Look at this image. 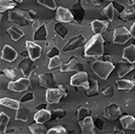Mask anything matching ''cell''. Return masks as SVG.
<instances>
[{"label":"cell","mask_w":135,"mask_h":134,"mask_svg":"<svg viewBox=\"0 0 135 134\" xmlns=\"http://www.w3.org/2000/svg\"><path fill=\"white\" fill-rule=\"evenodd\" d=\"M104 40L102 34H95L85 44L84 54L86 58H98L104 55Z\"/></svg>","instance_id":"cell-1"},{"label":"cell","mask_w":135,"mask_h":134,"mask_svg":"<svg viewBox=\"0 0 135 134\" xmlns=\"http://www.w3.org/2000/svg\"><path fill=\"white\" fill-rule=\"evenodd\" d=\"M114 68L115 65L110 61L95 59L91 64V70L102 80H106Z\"/></svg>","instance_id":"cell-2"},{"label":"cell","mask_w":135,"mask_h":134,"mask_svg":"<svg viewBox=\"0 0 135 134\" xmlns=\"http://www.w3.org/2000/svg\"><path fill=\"white\" fill-rule=\"evenodd\" d=\"M132 34L130 32V30L123 25L118 26L114 29V34H113V42L114 44L118 45H123L127 42L132 39Z\"/></svg>","instance_id":"cell-3"},{"label":"cell","mask_w":135,"mask_h":134,"mask_svg":"<svg viewBox=\"0 0 135 134\" xmlns=\"http://www.w3.org/2000/svg\"><path fill=\"white\" fill-rule=\"evenodd\" d=\"M70 86L74 87H83L86 90L89 87L88 75L86 71H78L70 77Z\"/></svg>","instance_id":"cell-4"},{"label":"cell","mask_w":135,"mask_h":134,"mask_svg":"<svg viewBox=\"0 0 135 134\" xmlns=\"http://www.w3.org/2000/svg\"><path fill=\"white\" fill-rule=\"evenodd\" d=\"M31 86V81H30L29 77H21V78L17 79L15 81H10L7 84V88L11 91L21 93L23 91H26Z\"/></svg>","instance_id":"cell-5"},{"label":"cell","mask_w":135,"mask_h":134,"mask_svg":"<svg viewBox=\"0 0 135 134\" xmlns=\"http://www.w3.org/2000/svg\"><path fill=\"white\" fill-rule=\"evenodd\" d=\"M8 21L16 23L17 24L21 26H26L28 24L27 18L25 16V10H19V9H13L10 10L8 13Z\"/></svg>","instance_id":"cell-6"},{"label":"cell","mask_w":135,"mask_h":134,"mask_svg":"<svg viewBox=\"0 0 135 134\" xmlns=\"http://www.w3.org/2000/svg\"><path fill=\"white\" fill-rule=\"evenodd\" d=\"M18 68L21 70L22 74L25 77H30L32 76V73L36 68V66L34 64V60H32L30 57L25 58L18 63Z\"/></svg>","instance_id":"cell-7"},{"label":"cell","mask_w":135,"mask_h":134,"mask_svg":"<svg viewBox=\"0 0 135 134\" xmlns=\"http://www.w3.org/2000/svg\"><path fill=\"white\" fill-rule=\"evenodd\" d=\"M82 70H83V65L75 56H71L69 58V61L66 64H62V66L60 67V71L63 73L69 72V71H77V72H78V71Z\"/></svg>","instance_id":"cell-8"},{"label":"cell","mask_w":135,"mask_h":134,"mask_svg":"<svg viewBox=\"0 0 135 134\" xmlns=\"http://www.w3.org/2000/svg\"><path fill=\"white\" fill-rule=\"evenodd\" d=\"M25 48L26 51L29 53V57L32 60H37L42 57V49L39 44L36 42H32V41H26L25 42Z\"/></svg>","instance_id":"cell-9"},{"label":"cell","mask_w":135,"mask_h":134,"mask_svg":"<svg viewBox=\"0 0 135 134\" xmlns=\"http://www.w3.org/2000/svg\"><path fill=\"white\" fill-rule=\"evenodd\" d=\"M55 19L58 22H60V23H70V22H72L74 20V16L72 12L69 8L59 6V7H57V9H56Z\"/></svg>","instance_id":"cell-10"},{"label":"cell","mask_w":135,"mask_h":134,"mask_svg":"<svg viewBox=\"0 0 135 134\" xmlns=\"http://www.w3.org/2000/svg\"><path fill=\"white\" fill-rule=\"evenodd\" d=\"M86 38L84 37L83 35H78L76 37H74L72 39L68 42V43L63 47L62 51L63 52H68V51H74V49H77L78 48H80L83 45L86 44Z\"/></svg>","instance_id":"cell-11"},{"label":"cell","mask_w":135,"mask_h":134,"mask_svg":"<svg viewBox=\"0 0 135 134\" xmlns=\"http://www.w3.org/2000/svg\"><path fill=\"white\" fill-rule=\"evenodd\" d=\"M39 85L44 88H54L57 87L55 77L52 73H42L38 76Z\"/></svg>","instance_id":"cell-12"},{"label":"cell","mask_w":135,"mask_h":134,"mask_svg":"<svg viewBox=\"0 0 135 134\" xmlns=\"http://www.w3.org/2000/svg\"><path fill=\"white\" fill-rule=\"evenodd\" d=\"M122 115V111L116 103H110L104 108V116L110 121H116L120 119Z\"/></svg>","instance_id":"cell-13"},{"label":"cell","mask_w":135,"mask_h":134,"mask_svg":"<svg viewBox=\"0 0 135 134\" xmlns=\"http://www.w3.org/2000/svg\"><path fill=\"white\" fill-rule=\"evenodd\" d=\"M64 97L63 93L58 87L47 88L46 90V102L49 105H55L59 103L60 99Z\"/></svg>","instance_id":"cell-14"},{"label":"cell","mask_w":135,"mask_h":134,"mask_svg":"<svg viewBox=\"0 0 135 134\" xmlns=\"http://www.w3.org/2000/svg\"><path fill=\"white\" fill-rule=\"evenodd\" d=\"M79 127L81 129V132L83 134H95V122L93 118L90 115L79 121Z\"/></svg>","instance_id":"cell-15"},{"label":"cell","mask_w":135,"mask_h":134,"mask_svg":"<svg viewBox=\"0 0 135 134\" xmlns=\"http://www.w3.org/2000/svg\"><path fill=\"white\" fill-rule=\"evenodd\" d=\"M117 68V76L119 78H123L124 76H126L128 73H130L132 70H134V65L132 63L126 61V60H122V61H118L116 65Z\"/></svg>","instance_id":"cell-16"},{"label":"cell","mask_w":135,"mask_h":134,"mask_svg":"<svg viewBox=\"0 0 135 134\" xmlns=\"http://www.w3.org/2000/svg\"><path fill=\"white\" fill-rule=\"evenodd\" d=\"M17 57H18V53L13 47L8 44H6L3 47V49L1 51V59L3 60H6L7 62H13L17 59Z\"/></svg>","instance_id":"cell-17"},{"label":"cell","mask_w":135,"mask_h":134,"mask_svg":"<svg viewBox=\"0 0 135 134\" xmlns=\"http://www.w3.org/2000/svg\"><path fill=\"white\" fill-rule=\"evenodd\" d=\"M108 26H109L108 22L98 20V19H95L91 23V30L94 34H102L107 30Z\"/></svg>","instance_id":"cell-18"},{"label":"cell","mask_w":135,"mask_h":134,"mask_svg":"<svg viewBox=\"0 0 135 134\" xmlns=\"http://www.w3.org/2000/svg\"><path fill=\"white\" fill-rule=\"evenodd\" d=\"M33 38L34 42H44L48 39V30L46 24H42L38 28H36L33 32Z\"/></svg>","instance_id":"cell-19"},{"label":"cell","mask_w":135,"mask_h":134,"mask_svg":"<svg viewBox=\"0 0 135 134\" xmlns=\"http://www.w3.org/2000/svg\"><path fill=\"white\" fill-rule=\"evenodd\" d=\"M33 120L39 123H45L48 121L51 120V112L47 109L39 110L34 113Z\"/></svg>","instance_id":"cell-20"},{"label":"cell","mask_w":135,"mask_h":134,"mask_svg":"<svg viewBox=\"0 0 135 134\" xmlns=\"http://www.w3.org/2000/svg\"><path fill=\"white\" fill-rule=\"evenodd\" d=\"M118 90H124V91H132L135 90V82L134 80H129V79L119 78L115 81Z\"/></svg>","instance_id":"cell-21"},{"label":"cell","mask_w":135,"mask_h":134,"mask_svg":"<svg viewBox=\"0 0 135 134\" xmlns=\"http://www.w3.org/2000/svg\"><path fill=\"white\" fill-rule=\"evenodd\" d=\"M123 59L130 63H135V44H131L128 47L123 49V54H122Z\"/></svg>","instance_id":"cell-22"},{"label":"cell","mask_w":135,"mask_h":134,"mask_svg":"<svg viewBox=\"0 0 135 134\" xmlns=\"http://www.w3.org/2000/svg\"><path fill=\"white\" fill-rule=\"evenodd\" d=\"M71 12H72L74 17H76V20L81 23L85 14L83 6L81 5V0H77V2L72 6V11Z\"/></svg>","instance_id":"cell-23"},{"label":"cell","mask_w":135,"mask_h":134,"mask_svg":"<svg viewBox=\"0 0 135 134\" xmlns=\"http://www.w3.org/2000/svg\"><path fill=\"white\" fill-rule=\"evenodd\" d=\"M6 33L10 36V38L12 39V41L14 42H17L19 41L21 38L23 37L25 35V32L21 29V28L17 27V26H11L6 30Z\"/></svg>","instance_id":"cell-24"},{"label":"cell","mask_w":135,"mask_h":134,"mask_svg":"<svg viewBox=\"0 0 135 134\" xmlns=\"http://www.w3.org/2000/svg\"><path fill=\"white\" fill-rule=\"evenodd\" d=\"M120 122L125 130L135 131V118L132 115H124L120 117Z\"/></svg>","instance_id":"cell-25"},{"label":"cell","mask_w":135,"mask_h":134,"mask_svg":"<svg viewBox=\"0 0 135 134\" xmlns=\"http://www.w3.org/2000/svg\"><path fill=\"white\" fill-rule=\"evenodd\" d=\"M20 101H17L16 99L9 98V97H4L0 100V105L2 106L9 108L12 110H17L20 108Z\"/></svg>","instance_id":"cell-26"},{"label":"cell","mask_w":135,"mask_h":134,"mask_svg":"<svg viewBox=\"0 0 135 134\" xmlns=\"http://www.w3.org/2000/svg\"><path fill=\"white\" fill-rule=\"evenodd\" d=\"M86 96L88 97L97 96L99 95V84L98 81L95 78L89 79V87L86 90Z\"/></svg>","instance_id":"cell-27"},{"label":"cell","mask_w":135,"mask_h":134,"mask_svg":"<svg viewBox=\"0 0 135 134\" xmlns=\"http://www.w3.org/2000/svg\"><path fill=\"white\" fill-rule=\"evenodd\" d=\"M100 14L102 16L106 18L109 22H112L114 18V3H111L109 5H107L105 7H104L100 12Z\"/></svg>","instance_id":"cell-28"},{"label":"cell","mask_w":135,"mask_h":134,"mask_svg":"<svg viewBox=\"0 0 135 134\" xmlns=\"http://www.w3.org/2000/svg\"><path fill=\"white\" fill-rule=\"evenodd\" d=\"M29 114H30V110L28 108L25 106H20L19 109L16 110V121H21V122H26L29 119Z\"/></svg>","instance_id":"cell-29"},{"label":"cell","mask_w":135,"mask_h":134,"mask_svg":"<svg viewBox=\"0 0 135 134\" xmlns=\"http://www.w3.org/2000/svg\"><path fill=\"white\" fill-rule=\"evenodd\" d=\"M28 129H29L30 132L32 134H44L47 133V130L43 126L42 123H39L34 121V122H32L28 125Z\"/></svg>","instance_id":"cell-30"},{"label":"cell","mask_w":135,"mask_h":134,"mask_svg":"<svg viewBox=\"0 0 135 134\" xmlns=\"http://www.w3.org/2000/svg\"><path fill=\"white\" fill-rule=\"evenodd\" d=\"M120 18L121 20L127 22L135 19V9L133 7L124 8L121 13H120Z\"/></svg>","instance_id":"cell-31"},{"label":"cell","mask_w":135,"mask_h":134,"mask_svg":"<svg viewBox=\"0 0 135 134\" xmlns=\"http://www.w3.org/2000/svg\"><path fill=\"white\" fill-rule=\"evenodd\" d=\"M16 6V2L14 0H0V11L4 13L5 11L13 10Z\"/></svg>","instance_id":"cell-32"},{"label":"cell","mask_w":135,"mask_h":134,"mask_svg":"<svg viewBox=\"0 0 135 134\" xmlns=\"http://www.w3.org/2000/svg\"><path fill=\"white\" fill-rule=\"evenodd\" d=\"M54 31H55L56 33H57L58 35H60L62 39L66 38L68 33H69L68 28L65 26L64 23H60V22H59V23H57L55 25H54Z\"/></svg>","instance_id":"cell-33"},{"label":"cell","mask_w":135,"mask_h":134,"mask_svg":"<svg viewBox=\"0 0 135 134\" xmlns=\"http://www.w3.org/2000/svg\"><path fill=\"white\" fill-rule=\"evenodd\" d=\"M9 120V116L6 113H4V112H1V113H0V133H6Z\"/></svg>","instance_id":"cell-34"},{"label":"cell","mask_w":135,"mask_h":134,"mask_svg":"<svg viewBox=\"0 0 135 134\" xmlns=\"http://www.w3.org/2000/svg\"><path fill=\"white\" fill-rule=\"evenodd\" d=\"M63 64L61 58L60 57V55L58 56H54V57L51 58L48 64V70H53V68H59V67H61Z\"/></svg>","instance_id":"cell-35"},{"label":"cell","mask_w":135,"mask_h":134,"mask_svg":"<svg viewBox=\"0 0 135 134\" xmlns=\"http://www.w3.org/2000/svg\"><path fill=\"white\" fill-rule=\"evenodd\" d=\"M90 115V111L88 107H85V106H79L78 108V111H77V119L79 121H82L83 119H85L86 117Z\"/></svg>","instance_id":"cell-36"},{"label":"cell","mask_w":135,"mask_h":134,"mask_svg":"<svg viewBox=\"0 0 135 134\" xmlns=\"http://www.w3.org/2000/svg\"><path fill=\"white\" fill-rule=\"evenodd\" d=\"M67 115V112L61 108H58L51 111V120H59V119L64 118Z\"/></svg>","instance_id":"cell-37"},{"label":"cell","mask_w":135,"mask_h":134,"mask_svg":"<svg viewBox=\"0 0 135 134\" xmlns=\"http://www.w3.org/2000/svg\"><path fill=\"white\" fill-rule=\"evenodd\" d=\"M40 5L45 6L46 8H49L51 10H56L57 9V4H56L55 0H38Z\"/></svg>","instance_id":"cell-38"},{"label":"cell","mask_w":135,"mask_h":134,"mask_svg":"<svg viewBox=\"0 0 135 134\" xmlns=\"http://www.w3.org/2000/svg\"><path fill=\"white\" fill-rule=\"evenodd\" d=\"M67 130L65 127L61 126V125H57V126L52 127L47 131V134H66Z\"/></svg>","instance_id":"cell-39"},{"label":"cell","mask_w":135,"mask_h":134,"mask_svg":"<svg viewBox=\"0 0 135 134\" xmlns=\"http://www.w3.org/2000/svg\"><path fill=\"white\" fill-rule=\"evenodd\" d=\"M3 71L4 74L6 75V77H8L9 79H12V80H14L17 76V70L15 68H6Z\"/></svg>","instance_id":"cell-40"},{"label":"cell","mask_w":135,"mask_h":134,"mask_svg":"<svg viewBox=\"0 0 135 134\" xmlns=\"http://www.w3.org/2000/svg\"><path fill=\"white\" fill-rule=\"evenodd\" d=\"M25 14L29 22H34L37 19V13L33 10H25Z\"/></svg>","instance_id":"cell-41"},{"label":"cell","mask_w":135,"mask_h":134,"mask_svg":"<svg viewBox=\"0 0 135 134\" xmlns=\"http://www.w3.org/2000/svg\"><path fill=\"white\" fill-rule=\"evenodd\" d=\"M34 99V94L32 92H27L26 94L23 95V96L20 98V102L21 103H27L30 101H32Z\"/></svg>","instance_id":"cell-42"},{"label":"cell","mask_w":135,"mask_h":134,"mask_svg":"<svg viewBox=\"0 0 135 134\" xmlns=\"http://www.w3.org/2000/svg\"><path fill=\"white\" fill-rule=\"evenodd\" d=\"M102 94L106 97H113L114 96V88H113V86H105V87L102 90Z\"/></svg>","instance_id":"cell-43"},{"label":"cell","mask_w":135,"mask_h":134,"mask_svg":"<svg viewBox=\"0 0 135 134\" xmlns=\"http://www.w3.org/2000/svg\"><path fill=\"white\" fill-rule=\"evenodd\" d=\"M58 55H60V49H59L56 46L51 47L47 52V57L49 58V59L54 57V56H58Z\"/></svg>","instance_id":"cell-44"},{"label":"cell","mask_w":135,"mask_h":134,"mask_svg":"<svg viewBox=\"0 0 135 134\" xmlns=\"http://www.w3.org/2000/svg\"><path fill=\"white\" fill-rule=\"evenodd\" d=\"M57 87L63 93V95H64V97H66L67 96V94H68V91H67V88L65 87V86H63L62 84H58Z\"/></svg>","instance_id":"cell-45"},{"label":"cell","mask_w":135,"mask_h":134,"mask_svg":"<svg viewBox=\"0 0 135 134\" xmlns=\"http://www.w3.org/2000/svg\"><path fill=\"white\" fill-rule=\"evenodd\" d=\"M48 105H49V103H48L47 102L45 103H42V105H39L38 106H36L35 110H37V111H39V110H42V109H47Z\"/></svg>","instance_id":"cell-46"},{"label":"cell","mask_w":135,"mask_h":134,"mask_svg":"<svg viewBox=\"0 0 135 134\" xmlns=\"http://www.w3.org/2000/svg\"><path fill=\"white\" fill-rule=\"evenodd\" d=\"M130 32H131V34H132V37L135 39V21L130 28Z\"/></svg>","instance_id":"cell-47"},{"label":"cell","mask_w":135,"mask_h":134,"mask_svg":"<svg viewBox=\"0 0 135 134\" xmlns=\"http://www.w3.org/2000/svg\"><path fill=\"white\" fill-rule=\"evenodd\" d=\"M114 133H118V134H124L125 131H123V130L120 129L118 126H115L114 128Z\"/></svg>","instance_id":"cell-48"},{"label":"cell","mask_w":135,"mask_h":134,"mask_svg":"<svg viewBox=\"0 0 135 134\" xmlns=\"http://www.w3.org/2000/svg\"><path fill=\"white\" fill-rule=\"evenodd\" d=\"M89 1H90L91 3H92V5L97 6H101L102 3H103V1H102V0H89Z\"/></svg>","instance_id":"cell-49"},{"label":"cell","mask_w":135,"mask_h":134,"mask_svg":"<svg viewBox=\"0 0 135 134\" xmlns=\"http://www.w3.org/2000/svg\"><path fill=\"white\" fill-rule=\"evenodd\" d=\"M95 124H97V126L99 128V130L103 129V122H102L100 119H97V123H95Z\"/></svg>","instance_id":"cell-50"},{"label":"cell","mask_w":135,"mask_h":134,"mask_svg":"<svg viewBox=\"0 0 135 134\" xmlns=\"http://www.w3.org/2000/svg\"><path fill=\"white\" fill-rule=\"evenodd\" d=\"M123 1L130 6H132L135 5V0H123Z\"/></svg>","instance_id":"cell-51"},{"label":"cell","mask_w":135,"mask_h":134,"mask_svg":"<svg viewBox=\"0 0 135 134\" xmlns=\"http://www.w3.org/2000/svg\"><path fill=\"white\" fill-rule=\"evenodd\" d=\"M21 56H23V57H25V58H27V57H29V53H28V51H23V52H22L20 54Z\"/></svg>","instance_id":"cell-52"},{"label":"cell","mask_w":135,"mask_h":134,"mask_svg":"<svg viewBox=\"0 0 135 134\" xmlns=\"http://www.w3.org/2000/svg\"><path fill=\"white\" fill-rule=\"evenodd\" d=\"M37 24H38V19H36V20L33 22V23H32V28H33V29H36Z\"/></svg>","instance_id":"cell-53"},{"label":"cell","mask_w":135,"mask_h":134,"mask_svg":"<svg viewBox=\"0 0 135 134\" xmlns=\"http://www.w3.org/2000/svg\"><path fill=\"white\" fill-rule=\"evenodd\" d=\"M12 132H15V129H10V130H6V133H12Z\"/></svg>","instance_id":"cell-54"},{"label":"cell","mask_w":135,"mask_h":134,"mask_svg":"<svg viewBox=\"0 0 135 134\" xmlns=\"http://www.w3.org/2000/svg\"><path fill=\"white\" fill-rule=\"evenodd\" d=\"M14 1H16V3H22V2H23V0H14Z\"/></svg>","instance_id":"cell-55"},{"label":"cell","mask_w":135,"mask_h":134,"mask_svg":"<svg viewBox=\"0 0 135 134\" xmlns=\"http://www.w3.org/2000/svg\"><path fill=\"white\" fill-rule=\"evenodd\" d=\"M102 1H110V2H113L114 0H102Z\"/></svg>","instance_id":"cell-56"},{"label":"cell","mask_w":135,"mask_h":134,"mask_svg":"<svg viewBox=\"0 0 135 134\" xmlns=\"http://www.w3.org/2000/svg\"><path fill=\"white\" fill-rule=\"evenodd\" d=\"M133 79H134V82H135V75H134V77H133Z\"/></svg>","instance_id":"cell-57"},{"label":"cell","mask_w":135,"mask_h":134,"mask_svg":"<svg viewBox=\"0 0 135 134\" xmlns=\"http://www.w3.org/2000/svg\"><path fill=\"white\" fill-rule=\"evenodd\" d=\"M36 1H38V0H36Z\"/></svg>","instance_id":"cell-58"}]
</instances>
